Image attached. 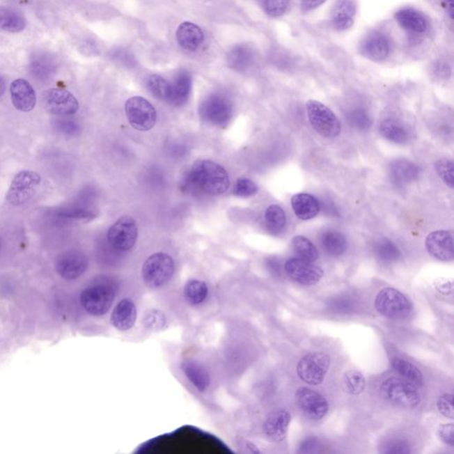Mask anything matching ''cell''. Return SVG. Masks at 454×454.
Here are the masks:
<instances>
[{
  "mask_svg": "<svg viewBox=\"0 0 454 454\" xmlns=\"http://www.w3.org/2000/svg\"><path fill=\"white\" fill-rule=\"evenodd\" d=\"M382 391L389 401L402 407L414 408L421 403V396L416 386L405 379H386L382 382Z\"/></svg>",
  "mask_w": 454,
  "mask_h": 454,
  "instance_id": "277c9868",
  "label": "cell"
},
{
  "mask_svg": "<svg viewBox=\"0 0 454 454\" xmlns=\"http://www.w3.org/2000/svg\"><path fill=\"white\" fill-rule=\"evenodd\" d=\"M258 188L253 181L247 178H240L233 188V194L239 197H249L258 193Z\"/></svg>",
  "mask_w": 454,
  "mask_h": 454,
  "instance_id": "ee69618b",
  "label": "cell"
},
{
  "mask_svg": "<svg viewBox=\"0 0 454 454\" xmlns=\"http://www.w3.org/2000/svg\"><path fill=\"white\" fill-rule=\"evenodd\" d=\"M291 415L286 410H277L268 415L264 423V432L269 439L281 442L286 439Z\"/></svg>",
  "mask_w": 454,
  "mask_h": 454,
  "instance_id": "d6986e66",
  "label": "cell"
},
{
  "mask_svg": "<svg viewBox=\"0 0 454 454\" xmlns=\"http://www.w3.org/2000/svg\"><path fill=\"white\" fill-rule=\"evenodd\" d=\"M447 13H448L450 17L453 18L454 15V0H444Z\"/></svg>",
  "mask_w": 454,
  "mask_h": 454,
  "instance_id": "11a10c76",
  "label": "cell"
},
{
  "mask_svg": "<svg viewBox=\"0 0 454 454\" xmlns=\"http://www.w3.org/2000/svg\"><path fill=\"white\" fill-rule=\"evenodd\" d=\"M380 132L388 141L396 144H405L411 138L409 130L403 123L395 119H386L380 125Z\"/></svg>",
  "mask_w": 454,
  "mask_h": 454,
  "instance_id": "4316f807",
  "label": "cell"
},
{
  "mask_svg": "<svg viewBox=\"0 0 454 454\" xmlns=\"http://www.w3.org/2000/svg\"><path fill=\"white\" fill-rule=\"evenodd\" d=\"M391 51L390 38L384 32L379 31L369 32L359 45L361 55L375 63H380L387 59Z\"/></svg>",
  "mask_w": 454,
  "mask_h": 454,
  "instance_id": "5bb4252c",
  "label": "cell"
},
{
  "mask_svg": "<svg viewBox=\"0 0 454 454\" xmlns=\"http://www.w3.org/2000/svg\"><path fill=\"white\" fill-rule=\"evenodd\" d=\"M56 215L63 219H91L94 217V214L83 208H65L58 210Z\"/></svg>",
  "mask_w": 454,
  "mask_h": 454,
  "instance_id": "7bdbcfd3",
  "label": "cell"
},
{
  "mask_svg": "<svg viewBox=\"0 0 454 454\" xmlns=\"http://www.w3.org/2000/svg\"><path fill=\"white\" fill-rule=\"evenodd\" d=\"M149 90L155 98L168 102L171 93V84L157 75L149 77L148 80Z\"/></svg>",
  "mask_w": 454,
  "mask_h": 454,
  "instance_id": "74e56055",
  "label": "cell"
},
{
  "mask_svg": "<svg viewBox=\"0 0 454 454\" xmlns=\"http://www.w3.org/2000/svg\"><path fill=\"white\" fill-rule=\"evenodd\" d=\"M419 173L420 170L417 165L407 160L395 161L390 168L391 180L398 186H403L416 180Z\"/></svg>",
  "mask_w": 454,
  "mask_h": 454,
  "instance_id": "484cf974",
  "label": "cell"
},
{
  "mask_svg": "<svg viewBox=\"0 0 454 454\" xmlns=\"http://www.w3.org/2000/svg\"><path fill=\"white\" fill-rule=\"evenodd\" d=\"M376 257L384 263H393L400 259L401 253L398 246L388 239H382L375 247Z\"/></svg>",
  "mask_w": 454,
  "mask_h": 454,
  "instance_id": "e575fe53",
  "label": "cell"
},
{
  "mask_svg": "<svg viewBox=\"0 0 454 454\" xmlns=\"http://www.w3.org/2000/svg\"><path fill=\"white\" fill-rule=\"evenodd\" d=\"M391 365L396 371L403 376L405 380L410 382L415 386H421L424 384L423 373L412 363L400 358L392 359Z\"/></svg>",
  "mask_w": 454,
  "mask_h": 454,
  "instance_id": "4dcf8cb0",
  "label": "cell"
},
{
  "mask_svg": "<svg viewBox=\"0 0 454 454\" xmlns=\"http://www.w3.org/2000/svg\"><path fill=\"white\" fill-rule=\"evenodd\" d=\"M298 407L313 420H320L329 413V402L322 395L311 389L301 387L296 391Z\"/></svg>",
  "mask_w": 454,
  "mask_h": 454,
  "instance_id": "4fadbf2b",
  "label": "cell"
},
{
  "mask_svg": "<svg viewBox=\"0 0 454 454\" xmlns=\"http://www.w3.org/2000/svg\"><path fill=\"white\" fill-rule=\"evenodd\" d=\"M228 173L221 165L212 161H198L185 175L181 188L185 192L219 196L229 189Z\"/></svg>",
  "mask_w": 454,
  "mask_h": 454,
  "instance_id": "6da1fadb",
  "label": "cell"
},
{
  "mask_svg": "<svg viewBox=\"0 0 454 454\" xmlns=\"http://www.w3.org/2000/svg\"><path fill=\"white\" fill-rule=\"evenodd\" d=\"M40 181V176L37 173L31 171H22L16 175L13 180L6 199L15 206L27 203L34 196Z\"/></svg>",
  "mask_w": 454,
  "mask_h": 454,
  "instance_id": "8fae6325",
  "label": "cell"
},
{
  "mask_svg": "<svg viewBox=\"0 0 454 454\" xmlns=\"http://www.w3.org/2000/svg\"><path fill=\"white\" fill-rule=\"evenodd\" d=\"M385 448L384 453H409L411 452L407 444L400 440L389 443Z\"/></svg>",
  "mask_w": 454,
  "mask_h": 454,
  "instance_id": "f907efd6",
  "label": "cell"
},
{
  "mask_svg": "<svg viewBox=\"0 0 454 454\" xmlns=\"http://www.w3.org/2000/svg\"><path fill=\"white\" fill-rule=\"evenodd\" d=\"M115 296V290L109 285H93L83 290L80 301L91 315L102 316L111 308Z\"/></svg>",
  "mask_w": 454,
  "mask_h": 454,
  "instance_id": "8992f818",
  "label": "cell"
},
{
  "mask_svg": "<svg viewBox=\"0 0 454 454\" xmlns=\"http://www.w3.org/2000/svg\"><path fill=\"white\" fill-rule=\"evenodd\" d=\"M126 116L132 127L147 132L157 123V111L148 100L142 97H132L125 104Z\"/></svg>",
  "mask_w": 454,
  "mask_h": 454,
  "instance_id": "9c48e42d",
  "label": "cell"
},
{
  "mask_svg": "<svg viewBox=\"0 0 454 454\" xmlns=\"http://www.w3.org/2000/svg\"><path fill=\"white\" fill-rule=\"evenodd\" d=\"M208 287L205 282L198 280H191L184 288V297L187 303L197 306L202 304L208 296Z\"/></svg>",
  "mask_w": 454,
  "mask_h": 454,
  "instance_id": "d6a6232c",
  "label": "cell"
},
{
  "mask_svg": "<svg viewBox=\"0 0 454 454\" xmlns=\"http://www.w3.org/2000/svg\"><path fill=\"white\" fill-rule=\"evenodd\" d=\"M292 244H293L295 251L301 258L310 262L316 261L319 258V252H318L315 245L304 236H296L292 241Z\"/></svg>",
  "mask_w": 454,
  "mask_h": 454,
  "instance_id": "d590c367",
  "label": "cell"
},
{
  "mask_svg": "<svg viewBox=\"0 0 454 454\" xmlns=\"http://www.w3.org/2000/svg\"><path fill=\"white\" fill-rule=\"evenodd\" d=\"M254 59V52L247 45H236L227 54V63L229 66L238 71L247 70Z\"/></svg>",
  "mask_w": 454,
  "mask_h": 454,
  "instance_id": "83f0119b",
  "label": "cell"
},
{
  "mask_svg": "<svg viewBox=\"0 0 454 454\" xmlns=\"http://www.w3.org/2000/svg\"><path fill=\"white\" fill-rule=\"evenodd\" d=\"M192 88V77L186 70L177 75L173 84H171L170 97L168 102L174 106L180 107L186 104Z\"/></svg>",
  "mask_w": 454,
  "mask_h": 454,
  "instance_id": "d4e9b609",
  "label": "cell"
},
{
  "mask_svg": "<svg viewBox=\"0 0 454 454\" xmlns=\"http://www.w3.org/2000/svg\"><path fill=\"white\" fill-rule=\"evenodd\" d=\"M178 43L183 49L196 51L204 40V35L199 26L186 22L180 25L176 33Z\"/></svg>",
  "mask_w": 454,
  "mask_h": 454,
  "instance_id": "603a6c76",
  "label": "cell"
},
{
  "mask_svg": "<svg viewBox=\"0 0 454 454\" xmlns=\"http://www.w3.org/2000/svg\"><path fill=\"white\" fill-rule=\"evenodd\" d=\"M138 228L135 220L129 216L122 217L110 227L108 241L111 247L118 251H127L135 245Z\"/></svg>",
  "mask_w": 454,
  "mask_h": 454,
  "instance_id": "30bf717a",
  "label": "cell"
},
{
  "mask_svg": "<svg viewBox=\"0 0 454 454\" xmlns=\"http://www.w3.org/2000/svg\"><path fill=\"white\" fill-rule=\"evenodd\" d=\"M174 261L165 253H155L144 263L142 277L148 287L157 288L171 280L174 274Z\"/></svg>",
  "mask_w": 454,
  "mask_h": 454,
  "instance_id": "5b68a950",
  "label": "cell"
},
{
  "mask_svg": "<svg viewBox=\"0 0 454 454\" xmlns=\"http://www.w3.org/2000/svg\"><path fill=\"white\" fill-rule=\"evenodd\" d=\"M199 112L204 121L225 127L232 119V104L222 94H212L201 104Z\"/></svg>",
  "mask_w": 454,
  "mask_h": 454,
  "instance_id": "ba28073f",
  "label": "cell"
},
{
  "mask_svg": "<svg viewBox=\"0 0 454 454\" xmlns=\"http://www.w3.org/2000/svg\"><path fill=\"white\" fill-rule=\"evenodd\" d=\"M32 73L38 79L44 80L51 76V66L49 63H45V61H38L32 63Z\"/></svg>",
  "mask_w": 454,
  "mask_h": 454,
  "instance_id": "c3c4849f",
  "label": "cell"
},
{
  "mask_svg": "<svg viewBox=\"0 0 454 454\" xmlns=\"http://www.w3.org/2000/svg\"><path fill=\"white\" fill-rule=\"evenodd\" d=\"M88 267L86 255L79 251H70L60 256L56 261L58 274L64 280L74 281L82 276Z\"/></svg>",
  "mask_w": 454,
  "mask_h": 454,
  "instance_id": "2e32d148",
  "label": "cell"
},
{
  "mask_svg": "<svg viewBox=\"0 0 454 454\" xmlns=\"http://www.w3.org/2000/svg\"><path fill=\"white\" fill-rule=\"evenodd\" d=\"M45 107L56 116H70L79 109V104L72 93L63 89H51L45 94Z\"/></svg>",
  "mask_w": 454,
  "mask_h": 454,
  "instance_id": "e0dca14e",
  "label": "cell"
},
{
  "mask_svg": "<svg viewBox=\"0 0 454 454\" xmlns=\"http://www.w3.org/2000/svg\"><path fill=\"white\" fill-rule=\"evenodd\" d=\"M182 368L187 379H189V381L192 382L198 391H204L206 390L210 384V377L202 366L197 365L196 363L187 361L184 363Z\"/></svg>",
  "mask_w": 454,
  "mask_h": 454,
  "instance_id": "1f68e13d",
  "label": "cell"
},
{
  "mask_svg": "<svg viewBox=\"0 0 454 454\" xmlns=\"http://www.w3.org/2000/svg\"><path fill=\"white\" fill-rule=\"evenodd\" d=\"M435 287L439 293L443 295H450L453 293V282L446 279H439L435 282Z\"/></svg>",
  "mask_w": 454,
  "mask_h": 454,
  "instance_id": "816d5d0a",
  "label": "cell"
},
{
  "mask_svg": "<svg viewBox=\"0 0 454 454\" xmlns=\"http://www.w3.org/2000/svg\"><path fill=\"white\" fill-rule=\"evenodd\" d=\"M0 249H1V240H0Z\"/></svg>",
  "mask_w": 454,
  "mask_h": 454,
  "instance_id": "6f0895ef",
  "label": "cell"
},
{
  "mask_svg": "<svg viewBox=\"0 0 454 454\" xmlns=\"http://www.w3.org/2000/svg\"><path fill=\"white\" fill-rule=\"evenodd\" d=\"M329 308L336 313H348L353 310V303L348 298L340 297L331 302Z\"/></svg>",
  "mask_w": 454,
  "mask_h": 454,
  "instance_id": "7dc6e473",
  "label": "cell"
},
{
  "mask_svg": "<svg viewBox=\"0 0 454 454\" xmlns=\"http://www.w3.org/2000/svg\"><path fill=\"white\" fill-rule=\"evenodd\" d=\"M327 0H301V8L304 13H309L322 6Z\"/></svg>",
  "mask_w": 454,
  "mask_h": 454,
  "instance_id": "f5cc1de1",
  "label": "cell"
},
{
  "mask_svg": "<svg viewBox=\"0 0 454 454\" xmlns=\"http://www.w3.org/2000/svg\"><path fill=\"white\" fill-rule=\"evenodd\" d=\"M375 306L379 313L388 319H405L412 311L410 301L393 288H385L379 292L375 297Z\"/></svg>",
  "mask_w": 454,
  "mask_h": 454,
  "instance_id": "7a4b0ae2",
  "label": "cell"
},
{
  "mask_svg": "<svg viewBox=\"0 0 454 454\" xmlns=\"http://www.w3.org/2000/svg\"><path fill=\"white\" fill-rule=\"evenodd\" d=\"M320 243L324 251L332 257L342 256L348 247L345 236L337 231L323 233L320 236Z\"/></svg>",
  "mask_w": 454,
  "mask_h": 454,
  "instance_id": "f546056e",
  "label": "cell"
},
{
  "mask_svg": "<svg viewBox=\"0 0 454 454\" xmlns=\"http://www.w3.org/2000/svg\"><path fill=\"white\" fill-rule=\"evenodd\" d=\"M265 222L268 229L274 233H279L285 229L287 225V217L284 210L279 205H271L265 212Z\"/></svg>",
  "mask_w": 454,
  "mask_h": 454,
  "instance_id": "836d02e7",
  "label": "cell"
},
{
  "mask_svg": "<svg viewBox=\"0 0 454 454\" xmlns=\"http://www.w3.org/2000/svg\"><path fill=\"white\" fill-rule=\"evenodd\" d=\"M357 6L354 0H337L330 15V22L336 31H345L354 24Z\"/></svg>",
  "mask_w": 454,
  "mask_h": 454,
  "instance_id": "ffe728a7",
  "label": "cell"
},
{
  "mask_svg": "<svg viewBox=\"0 0 454 454\" xmlns=\"http://www.w3.org/2000/svg\"><path fill=\"white\" fill-rule=\"evenodd\" d=\"M166 317L162 311L150 310L147 311L143 318V324L146 329L150 330H160L166 325Z\"/></svg>",
  "mask_w": 454,
  "mask_h": 454,
  "instance_id": "b9f144b4",
  "label": "cell"
},
{
  "mask_svg": "<svg viewBox=\"0 0 454 454\" xmlns=\"http://www.w3.org/2000/svg\"><path fill=\"white\" fill-rule=\"evenodd\" d=\"M396 21L405 31L414 33H424L429 30L430 24L421 12L414 8H403L396 13Z\"/></svg>",
  "mask_w": 454,
  "mask_h": 454,
  "instance_id": "7402d4cb",
  "label": "cell"
},
{
  "mask_svg": "<svg viewBox=\"0 0 454 454\" xmlns=\"http://www.w3.org/2000/svg\"><path fill=\"white\" fill-rule=\"evenodd\" d=\"M347 119H348L350 125L353 128L358 129L359 131H366V130L370 127L372 124V120L369 114L365 109L361 108L352 109L348 114Z\"/></svg>",
  "mask_w": 454,
  "mask_h": 454,
  "instance_id": "60d3db41",
  "label": "cell"
},
{
  "mask_svg": "<svg viewBox=\"0 0 454 454\" xmlns=\"http://www.w3.org/2000/svg\"><path fill=\"white\" fill-rule=\"evenodd\" d=\"M27 22L20 12L10 8H0V30L18 33L24 30Z\"/></svg>",
  "mask_w": 454,
  "mask_h": 454,
  "instance_id": "f1b7e54d",
  "label": "cell"
},
{
  "mask_svg": "<svg viewBox=\"0 0 454 454\" xmlns=\"http://www.w3.org/2000/svg\"><path fill=\"white\" fill-rule=\"evenodd\" d=\"M306 109L310 124L318 134L325 138H336L340 134L339 119L329 107L310 100L306 103Z\"/></svg>",
  "mask_w": 454,
  "mask_h": 454,
  "instance_id": "3957f363",
  "label": "cell"
},
{
  "mask_svg": "<svg viewBox=\"0 0 454 454\" xmlns=\"http://www.w3.org/2000/svg\"><path fill=\"white\" fill-rule=\"evenodd\" d=\"M435 170L443 182L451 189L454 187V164L449 159H440L435 164Z\"/></svg>",
  "mask_w": 454,
  "mask_h": 454,
  "instance_id": "f35d334b",
  "label": "cell"
},
{
  "mask_svg": "<svg viewBox=\"0 0 454 454\" xmlns=\"http://www.w3.org/2000/svg\"><path fill=\"white\" fill-rule=\"evenodd\" d=\"M319 446V443L314 439H310L304 441L301 446L302 453H313Z\"/></svg>",
  "mask_w": 454,
  "mask_h": 454,
  "instance_id": "db71d44e",
  "label": "cell"
},
{
  "mask_svg": "<svg viewBox=\"0 0 454 454\" xmlns=\"http://www.w3.org/2000/svg\"><path fill=\"white\" fill-rule=\"evenodd\" d=\"M6 91V83L4 79L0 76V97L4 94Z\"/></svg>",
  "mask_w": 454,
  "mask_h": 454,
  "instance_id": "9f6ffc18",
  "label": "cell"
},
{
  "mask_svg": "<svg viewBox=\"0 0 454 454\" xmlns=\"http://www.w3.org/2000/svg\"><path fill=\"white\" fill-rule=\"evenodd\" d=\"M295 215L302 220H309L320 213V205L315 197L308 194H295L291 199Z\"/></svg>",
  "mask_w": 454,
  "mask_h": 454,
  "instance_id": "cb8c5ba5",
  "label": "cell"
},
{
  "mask_svg": "<svg viewBox=\"0 0 454 454\" xmlns=\"http://www.w3.org/2000/svg\"><path fill=\"white\" fill-rule=\"evenodd\" d=\"M343 385L349 394L361 395L366 388V379L362 373L358 370H350L343 375Z\"/></svg>",
  "mask_w": 454,
  "mask_h": 454,
  "instance_id": "8d00e7d4",
  "label": "cell"
},
{
  "mask_svg": "<svg viewBox=\"0 0 454 454\" xmlns=\"http://www.w3.org/2000/svg\"><path fill=\"white\" fill-rule=\"evenodd\" d=\"M437 407L439 413L448 419L453 420L454 407H453V395L444 393L440 396L437 401Z\"/></svg>",
  "mask_w": 454,
  "mask_h": 454,
  "instance_id": "f6af8a7d",
  "label": "cell"
},
{
  "mask_svg": "<svg viewBox=\"0 0 454 454\" xmlns=\"http://www.w3.org/2000/svg\"><path fill=\"white\" fill-rule=\"evenodd\" d=\"M262 8L271 17L278 18L286 14L290 0H260Z\"/></svg>",
  "mask_w": 454,
  "mask_h": 454,
  "instance_id": "ab89813d",
  "label": "cell"
},
{
  "mask_svg": "<svg viewBox=\"0 0 454 454\" xmlns=\"http://www.w3.org/2000/svg\"><path fill=\"white\" fill-rule=\"evenodd\" d=\"M13 105L22 112L31 111L37 103L33 87L25 79H16L10 86Z\"/></svg>",
  "mask_w": 454,
  "mask_h": 454,
  "instance_id": "ac0fdd59",
  "label": "cell"
},
{
  "mask_svg": "<svg viewBox=\"0 0 454 454\" xmlns=\"http://www.w3.org/2000/svg\"><path fill=\"white\" fill-rule=\"evenodd\" d=\"M440 439L451 447L454 446V425L446 423L440 425L439 429Z\"/></svg>",
  "mask_w": 454,
  "mask_h": 454,
  "instance_id": "681fc988",
  "label": "cell"
},
{
  "mask_svg": "<svg viewBox=\"0 0 454 454\" xmlns=\"http://www.w3.org/2000/svg\"><path fill=\"white\" fill-rule=\"evenodd\" d=\"M136 319H137V309L134 302L125 298L120 301L114 309L110 320L116 329L127 331L134 326Z\"/></svg>",
  "mask_w": 454,
  "mask_h": 454,
  "instance_id": "44dd1931",
  "label": "cell"
},
{
  "mask_svg": "<svg viewBox=\"0 0 454 454\" xmlns=\"http://www.w3.org/2000/svg\"><path fill=\"white\" fill-rule=\"evenodd\" d=\"M55 126L61 134L68 136L77 135L80 130L79 124L70 119H58Z\"/></svg>",
  "mask_w": 454,
  "mask_h": 454,
  "instance_id": "bcb514c9",
  "label": "cell"
},
{
  "mask_svg": "<svg viewBox=\"0 0 454 454\" xmlns=\"http://www.w3.org/2000/svg\"><path fill=\"white\" fill-rule=\"evenodd\" d=\"M285 271L292 280L304 286L317 284L324 275L322 269L301 258L288 259L285 264Z\"/></svg>",
  "mask_w": 454,
  "mask_h": 454,
  "instance_id": "7c38bea8",
  "label": "cell"
},
{
  "mask_svg": "<svg viewBox=\"0 0 454 454\" xmlns=\"http://www.w3.org/2000/svg\"><path fill=\"white\" fill-rule=\"evenodd\" d=\"M425 245L431 257L443 262L452 261L454 258V235L452 231L439 230L427 236Z\"/></svg>",
  "mask_w": 454,
  "mask_h": 454,
  "instance_id": "9a60e30c",
  "label": "cell"
},
{
  "mask_svg": "<svg viewBox=\"0 0 454 454\" xmlns=\"http://www.w3.org/2000/svg\"><path fill=\"white\" fill-rule=\"evenodd\" d=\"M330 357L323 352L309 353L298 362L297 372L302 381L317 386L322 384L330 366Z\"/></svg>",
  "mask_w": 454,
  "mask_h": 454,
  "instance_id": "52a82bcc",
  "label": "cell"
}]
</instances>
